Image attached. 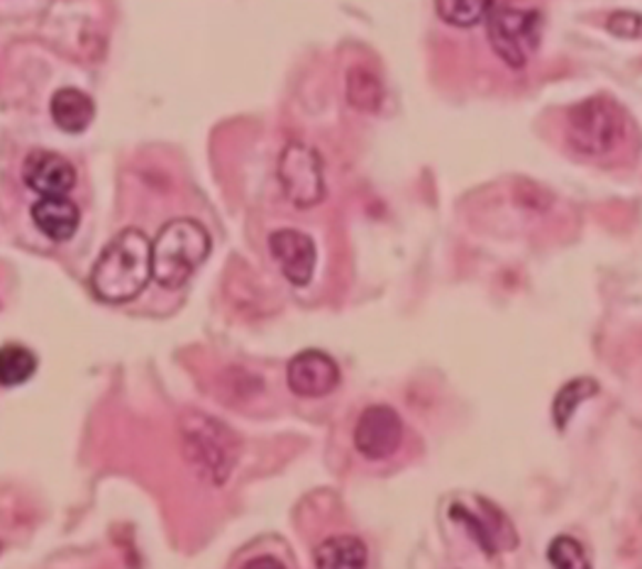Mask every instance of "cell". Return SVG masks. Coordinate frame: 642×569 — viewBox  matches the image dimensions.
Returning a JSON list of instances; mask_svg holds the SVG:
<instances>
[{
	"mask_svg": "<svg viewBox=\"0 0 642 569\" xmlns=\"http://www.w3.org/2000/svg\"><path fill=\"white\" fill-rule=\"evenodd\" d=\"M152 278V242L137 227H125L108 242L93 264L91 288L103 304H128Z\"/></svg>",
	"mask_w": 642,
	"mask_h": 569,
	"instance_id": "6da1fadb",
	"label": "cell"
},
{
	"mask_svg": "<svg viewBox=\"0 0 642 569\" xmlns=\"http://www.w3.org/2000/svg\"><path fill=\"white\" fill-rule=\"evenodd\" d=\"M213 240L198 221L176 217L152 242V278L164 288H181L211 257Z\"/></svg>",
	"mask_w": 642,
	"mask_h": 569,
	"instance_id": "7a4b0ae2",
	"label": "cell"
},
{
	"mask_svg": "<svg viewBox=\"0 0 642 569\" xmlns=\"http://www.w3.org/2000/svg\"><path fill=\"white\" fill-rule=\"evenodd\" d=\"M181 438L191 467L213 487H223L240 457V438L233 428L211 416L188 414L181 420Z\"/></svg>",
	"mask_w": 642,
	"mask_h": 569,
	"instance_id": "3957f363",
	"label": "cell"
},
{
	"mask_svg": "<svg viewBox=\"0 0 642 569\" xmlns=\"http://www.w3.org/2000/svg\"><path fill=\"white\" fill-rule=\"evenodd\" d=\"M542 18L538 10L493 8L487 16V32L493 52L511 69H523L540 47Z\"/></svg>",
	"mask_w": 642,
	"mask_h": 569,
	"instance_id": "277c9868",
	"label": "cell"
},
{
	"mask_svg": "<svg viewBox=\"0 0 642 569\" xmlns=\"http://www.w3.org/2000/svg\"><path fill=\"white\" fill-rule=\"evenodd\" d=\"M623 135V118L605 99H587L567 115V140L579 154H609Z\"/></svg>",
	"mask_w": 642,
	"mask_h": 569,
	"instance_id": "5b68a950",
	"label": "cell"
},
{
	"mask_svg": "<svg viewBox=\"0 0 642 569\" xmlns=\"http://www.w3.org/2000/svg\"><path fill=\"white\" fill-rule=\"evenodd\" d=\"M278 181L296 209H313L325 201V172L320 154L303 142H291L278 156Z\"/></svg>",
	"mask_w": 642,
	"mask_h": 569,
	"instance_id": "8992f818",
	"label": "cell"
},
{
	"mask_svg": "<svg viewBox=\"0 0 642 569\" xmlns=\"http://www.w3.org/2000/svg\"><path fill=\"white\" fill-rule=\"evenodd\" d=\"M404 440V420L391 406H369L355 426V447L361 457L379 463L396 455Z\"/></svg>",
	"mask_w": 642,
	"mask_h": 569,
	"instance_id": "52a82bcc",
	"label": "cell"
},
{
	"mask_svg": "<svg viewBox=\"0 0 642 569\" xmlns=\"http://www.w3.org/2000/svg\"><path fill=\"white\" fill-rule=\"evenodd\" d=\"M340 365L323 349H303L286 367L288 389L303 398H323L340 386Z\"/></svg>",
	"mask_w": 642,
	"mask_h": 569,
	"instance_id": "ba28073f",
	"label": "cell"
},
{
	"mask_svg": "<svg viewBox=\"0 0 642 569\" xmlns=\"http://www.w3.org/2000/svg\"><path fill=\"white\" fill-rule=\"evenodd\" d=\"M269 250L276 260L278 270L286 276V282L294 286H308L315 274V264H318V250L310 235L300 233V230H276L269 235Z\"/></svg>",
	"mask_w": 642,
	"mask_h": 569,
	"instance_id": "9c48e42d",
	"label": "cell"
},
{
	"mask_svg": "<svg viewBox=\"0 0 642 569\" xmlns=\"http://www.w3.org/2000/svg\"><path fill=\"white\" fill-rule=\"evenodd\" d=\"M22 179L40 196H67L77 186V169L62 154L34 150L22 164Z\"/></svg>",
	"mask_w": 642,
	"mask_h": 569,
	"instance_id": "30bf717a",
	"label": "cell"
},
{
	"mask_svg": "<svg viewBox=\"0 0 642 569\" xmlns=\"http://www.w3.org/2000/svg\"><path fill=\"white\" fill-rule=\"evenodd\" d=\"M32 221L52 242H67L77 235L81 213L79 205L67 196H42L32 205Z\"/></svg>",
	"mask_w": 642,
	"mask_h": 569,
	"instance_id": "8fae6325",
	"label": "cell"
},
{
	"mask_svg": "<svg viewBox=\"0 0 642 569\" xmlns=\"http://www.w3.org/2000/svg\"><path fill=\"white\" fill-rule=\"evenodd\" d=\"M50 113L59 130L69 132V135H79V132L89 130L95 118V105L91 95L79 89H62L52 95Z\"/></svg>",
	"mask_w": 642,
	"mask_h": 569,
	"instance_id": "7c38bea8",
	"label": "cell"
},
{
	"mask_svg": "<svg viewBox=\"0 0 642 569\" xmlns=\"http://www.w3.org/2000/svg\"><path fill=\"white\" fill-rule=\"evenodd\" d=\"M369 560L367 545L355 536H333L315 550V565L325 569H353L365 567Z\"/></svg>",
	"mask_w": 642,
	"mask_h": 569,
	"instance_id": "4fadbf2b",
	"label": "cell"
},
{
	"mask_svg": "<svg viewBox=\"0 0 642 569\" xmlns=\"http://www.w3.org/2000/svg\"><path fill=\"white\" fill-rule=\"evenodd\" d=\"M481 514L469 511L467 506H452V518L459 520V524L467 526V530L475 536V540L481 545V550L487 555H493L501 550V532L496 528V524L503 518L499 511H493V506H489L487 501H481Z\"/></svg>",
	"mask_w": 642,
	"mask_h": 569,
	"instance_id": "5bb4252c",
	"label": "cell"
},
{
	"mask_svg": "<svg viewBox=\"0 0 642 569\" xmlns=\"http://www.w3.org/2000/svg\"><path fill=\"white\" fill-rule=\"evenodd\" d=\"M597 394H599V384L589 377H579V379L567 382L562 389L557 392L554 404H552V420H554L557 430H567L569 420H572V416L577 414V408Z\"/></svg>",
	"mask_w": 642,
	"mask_h": 569,
	"instance_id": "9a60e30c",
	"label": "cell"
},
{
	"mask_svg": "<svg viewBox=\"0 0 642 569\" xmlns=\"http://www.w3.org/2000/svg\"><path fill=\"white\" fill-rule=\"evenodd\" d=\"M347 101L355 105L357 111L377 113L384 103V87L371 71L353 67L347 71Z\"/></svg>",
	"mask_w": 642,
	"mask_h": 569,
	"instance_id": "2e32d148",
	"label": "cell"
},
{
	"mask_svg": "<svg viewBox=\"0 0 642 569\" xmlns=\"http://www.w3.org/2000/svg\"><path fill=\"white\" fill-rule=\"evenodd\" d=\"M496 0H435L440 20L452 28H475L487 20Z\"/></svg>",
	"mask_w": 642,
	"mask_h": 569,
	"instance_id": "e0dca14e",
	"label": "cell"
},
{
	"mask_svg": "<svg viewBox=\"0 0 642 569\" xmlns=\"http://www.w3.org/2000/svg\"><path fill=\"white\" fill-rule=\"evenodd\" d=\"M38 372V357L22 345L0 347V386H20Z\"/></svg>",
	"mask_w": 642,
	"mask_h": 569,
	"instance_id": "ac0fdd59",
	"label": "cell"
},
{
	"mask_svg": "<svg viewBox=\"0 0 642 569\" xmlns=\"http://www.w3.org/2000/svg\"><path fill=\"white\" fill-rule=\"evenodd\" d=\"M548 560L554 567L562 569H587L589 567V555L581 548V542L572 536H560L550 542Z\"/></svg>",
	"mask_w": 642,
	"mask_h": 569,
	"instance_id": "d6986e66",
	"label": "cell"
},
{
	"mask_svg": "<svg viewBox=\"0 0 642 569\" xmlns=\"http://www.w3.org/2000/svg\"><path fill=\"white\" fill-rule=\"evenodd\" d=\"M609 32L621 40H638L640 38V16L628 13V10L613 13L609 18Z\"/></svg>",
	"mask_w": 642,
	"mask_h": 569,
	"instance_id": "ffe728a7",
	"label": "cell"
},
{
	"mask_svg": "<svg viewBox=\"0 0 642 569\" xmlns=\"http://www.w3.org/2000/svg\"><path fill=\"white\" fill-rule=\"evenodd\" d=\"M264 565H272V567H284L282 560H274V557H257V560L247 562V569H259Z\"/></svg>",
	"mask_w": 642,
	"mask_h": 569,
	"instance_id": "44dd1931",
	"label": "cell"
}]
</instances>
